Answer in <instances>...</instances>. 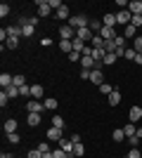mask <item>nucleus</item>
<instances>
[{
  "instance_id": "1",
  "label": "nucleus",
  "mask_w": 142,
  "mask_h": 158,
  "mask_svg": "<svg viewBox=\"0 0 142 158\" xmlns=\"http://www.w3.org/2000/svg\"><path fill=\"white\" fill-rule=\"evenodd\" d=\"M69 26L71 28H85V26H90V19L85 17V14H71V19H69Z\"/></svg>"
},
{
  "instance_id": "2",
  "label": "nucleus",
  "mask_w": 142,
  "mask_h": 158,
  "mask_svg": "<svg viewBox=\"0 0 142 158\" xmlns=\"http://www.w3.org/2000/svg\"><path fill=\"white\" fill-rule=\"evenodd\" d=\"M130 19H133V14L128 10H118L116 12V24H123V26H130Z\"/></svg>"
},
{
  "instance_id": "3",
  "label": "nucleus",
  "mask_w": 142,
  "mask_h": 158,
  "mask_svg": "<svg viewBox=\"0 0 142 158\" xmlns=\"http://www.w3.org/2000/svg\"><path fill=\"white\" fill-rule=\"evenodd\" d=\"M81 69H85V71H93V69H100V64H97L93 57H85V54H83V57H81Z\"/></svg>"
},
{
  "instance_id": "4",
  "label": "nucleus",
  "mask_w": 142,
  "mask_h": 158,
  "mask_svg": "<svg viewBox=\"0 0 142 158\" xmlns=\"http://www.w3.org/2000/svg\"><path fill=\"white\" fill-rule=\"evenodd\" d=\"M26 109H28V113H43L45 104H43V102H38V99H33V102H26Z\"/></svg>"
},
{
  "instance_id": "5",
  "label": "nucleus",
  "mask_w": 142,
  "mask_h": 158,
  "mask_svg": "<svg viewBox=\"0 0 142 158\" xmlns=\"http://www.w3.org/2000/svg\"><path fill=\"white\" fill-rule=\"evenodd\" d=\"M59 35H62V40H74V38H76V28H71V26H59Z\"/></svg>"
},
{
  "instance_id": "6",
  "label": "nucleus",
  "mask_w": 142,
  "mask_h": 158,
  "mask_svg": "<svg viewBox=\"0 0 142 158\" xmlns=\"http://www.w3.org/2000/svg\"><path fill=\"white\" fill-rule=\"evenodd\" d=\"M76 35H78V38H81L83 43H85V40H90V43H93V38H95V33L90 31V26H85V28H78V31H76Z\"/></svg>"
},
{
  "instance_id": "7",
  "label": "nucleus",
  "mask_w": 142,
  "mask_h": 158,
  "mask_svg": "<svg viewBox=\"0 0 142 158\" xmlns=\"http://www.w3.org/2000/svg\"><path fill=\"white\" fill-rule=\"evenodd\" d=\"M50 5H47V0H38V17H50Z\"/></svg>"
},
{
  "instance_id": "8",
  "label": "nucleus",
  "mask_w": 142,
  "mask_h": 158,
  "mask_svg": "<svg viewBox=\"0 0 142 158\" xmlns=\"http://www.w3.org/2000/svg\"><path fill=\"white\" fill-rule=\"evenodd\" d=\"M140 118H142V109H140V106H133V109L128 111V120H130V123H137Z\"/></svg>"
},
{
  "instance_id": "9",
  "label": "nucleus",
  "mask_w": 142,
  "mask_h": 158,
  "mask_svg": "<svg viewBox=\"0 0 142 158\" xmlns=\"http://www.w3.org/2000/svg\"><path fill=\"white\" fill-rule=\"evenodd\" d=\"M128 12L130 14H142V0H130L128 2Z\"/></svg>"
},
{
  "instance_id": "10",
  "label": "nucleus",
  "mask_w": 142,
  "mask_h": 158,
  "mask_svg": "<svg viewBox=\"0 0 142 158\" xmlns=\"http://www.w3.org/2000/svg\"><path fill=\"white\" fill-rule=\"evenodd\" d=\"M90 80H93V83H97V85H102V83H104V76H102L100 69H93V71H90Z\"/></svg>"
},
{
  "instance_id": "11",
  "label": "nucleus",
  "mask_w": 142,
  "mask_h": 158,
  "mask_svg": "<svg viewBox=\"0 0 142 158\" xmlns=\"http://www.w3.org/2000/svg\"><path fill=\"white\" fill-rule=\"evenodd\" d=\"M12 83H14V76H10V73H0V85H2V90L10 87Z\"/></svg>"
},
{
  "instance_id": "12",
  "label": "nucleus",
  "mask_w": 142,
  "mask_h": 158,
  "mask_svg": "<svg viewBox=\"0 0 142 158\" xmlns=\"http://www.w3.org/2000/svg\"><path fill=\"white\" fill-rule=\"evenodd\" d=\"M41 113H28V118H26V123H28V125H31V127H38V125H41Z\"/></svg>"
},
{
  "instance_id": "13",
  "label": "nucleus",
  "mask_w": 142,
  "mask_h": 158,
  "mask_svg": "<svg viewBox=\"0 0 142 158\" xmlns=\"http://www.w3.org/2000/svg\"><path fill=\"white\" fill-rule=\"evenodd\" d=\"M59 149H64L67 153L74 156V142H71V139H59Z\"/></svg>"
},
{
  "instance_id": "14",
  "label": "nucleus",
  "mask_w": 142,
  "mask_h": 158,
  "mask_svg": "<svg viewBox=\"0 0 142 158\" xmlns=\"http://www.w3.org/2000/svg\"><path fill=\"white\" fill-rule=\"evenodd\" d=\"M102 24H104V26H109V28H114L116 26V14H104V17H102Z\"/></svg>"
},
{
  "instance_id": "15",
  "label": "nucleus",
  "mask_w": 142,
  "mask_h": 158,
  "mask_svg": "<svg viewBox=\"0 0 142 158\" xmlns=\"http://www.w3.org/2000/svg\"><path fill=\"white\" fill-rule=\"evenodd\" d=\"M47 139L59 142V139H62V130H59V127H50V130H47Z\"/></svg>"
},
{
  "instance_id": "16",
  "label": "nucleus",
  "mask_w": 142,
  "mask_h": 158,
  "mask_svg": "<svg viewBox=\"0 0 142 158\" xmlns=\"http://www.w3.org/2000/svg\"><path fill=\"white\" fill-rule=\"evenodd\" d=\"M71 43H74V52H78V54H83V50L88 47V45H85V43H83L81 38H78V35H76V38L71 40Z\"/></svg>"
},
{
  "instance_id": "17",
  "label": "nucleus",
  "mask_w": 142,
  "mask_h": 158,
  "mask_svg": "<svg viewBox=\"0 0 142 158\" xmlns=\"http://www.w3.org/2000/svg\"><path fill=\"white\" fill-rule=\"evenodd\" d=\"M100 35H102L104 40H116V31H114V28H109V26H104V28H102V33H100Z\"/></svg>"
},
{
  "instance_id": "18",
  "label": "nucleus",
  "mask_w": 142,
  "mask_h": 158,
  "mask_svg": "<svg viewBox=\"0 0 142 158\" xmlns=\"http://www.w3.org/2000/svg\"><path fill=\"white\" fill-rule=\"evenodd\" d=\"M59 47H62V52H64V54H71V52H74V43H71V40H62Z\"/></svg>"
},
{
  "instance_id": "19",
  "label": "nucleus",
  "mask_w": 142,
  "mask_h": 158,
  "mask_svg": "<svg viewBox=\"0 0 142 158\" xmlns=\"http://www.w3.org/2000/svg\"><path fill=\"white\" fill-rule=\"evenodd\" d=\"M54 14H57V19H71V14H69V7H67V5H62Z\"/></svg>"
},
{
  "instance_id": "20",
  "label": "nucleus",
  "mask_w": 142,
  "mask_h": 158,
  "mask_svg": "<svg viewBox=\"0 0 142 158\" xmlns=\"http://www.w3.org/2000/svg\"><path fill=\"white\" fill-rule=\"evenodd\" d=\"M109 104H111V106H118V104H121V92H118V90H114V92L109 94Z\"/></svg>"
},
{
  "instance_id": "21",
  "label": "nucleus",
  "mask_w": 142,
  "mask_h": 158,
  "mask_svg": "<svg viewBox=\"0 0 142 158\" xmlns=\"http://www.w3.org/2000/svg\"><path fill=\"white\" fill-rule=\"evenodd\" d=\"M83 153H85V146H83V142L74 144V158H83Z\"/></svg>"
},
{
  "instance_id": "22",
  "label": "nucleus",
  "mask_w": 142,
  "mask_h": 158,
  "mask_svg": "<svg viewBox=\"0 0 142 158\" xmlns=\"http://www.w3.org/2000/svg\"><path fill=\"white\" fill-rule=\"evenodd\" d=\"M17 132V120H5V135Z\"/></svg>"
},
{
  "instance_id": "23",
  "label": "nucleus",
  "mask_w": 142,
  "mask_h": 158,
  "mask_svg": "<svg viewBox=\"0 0 142 158\" xmlns=\"http://www.w3.org/2000/svg\"><path fill=\"white\" fill-rule=\"evenodd\" d=\"M111 139H114V142H123V139H126V132H123V127H116L114 135H111Z\"/></svg>"
},
{
  "instance_id": "24",
  "label": "nucleus",
  "mask_w": 142,
  "mask_h": 158,
  "mask_svg": "<svg viewBox=\"0 0 142 158\" xmlns=\"http://www.w3.org/2000/svg\"><path fill=\"white\" fill-rule=\"evenodd\" d=\"M31 97H33V99H41L43 97V85H31Z\"/></svg>"
},
{
  "instance_id": "25",
  "label": "nucleus",
  "mask_w": 142,
  "mask_h": 158,
  "mask_svg": "<svg viewBox=\"0 0 142 158\" xmlns=\"http://www.w3.org/2000/svg\"><path fill=\"white\" fill-rule=\"evenodd\" d=\"M5 92H7V97H10V99H14V97H19V87L10 85V87H5Z\"/></svg>"
},
{
  "instance_id": "26",
  "label": "nucleus",
  "mask_w": 142,
  "mask_h": 158,
  "mask_svg": "<svg viewBox=\"0 0 142 158\" xmlns=\"http://www.w3.org/2000/svg\"><path fill=\"white\" fill-rule=\"evenodd\" d=\"M123 132H126V137H135V132H137L135 123H128V125L123 127Z\"/></svg>"
},
{
  "instance_id": "27",
  "label": "nucleus",
  "mask_w": 142,
  "mask_h": 158,
  "mask_svg": "<svg viewBox=\"0 0 142 158\" xmlns=\"http://www.w3.org/2000/svg\"><path fill=\"white\" fill-rule=\"evenodd\" d=\"M123 57H126V59H130V61H135V57H137L135 47H126V52H123Z\"/></svg>"
},
{
  "instance_id": "28",
  "label": "nucleus",
  "mask_w": 142,
  "mask_h": 158,
  "mask_svg": "<svg viewBox=\"0 0 142 158\" xmlns=\"http://www.w3.org/2000/svg\"><path fill=\"white\" fill-rule=\"evenodd\" d=\"M43 104H45V109H47V111H54V109H57V99H52V97H47L45 102H43Z\"/></svg>"
},
{
  "instance_id": "29",
  "label": "nucleus",
  "mask_w": 142,
  "mask_h": 158,
  "mask_svg": "<svg viewBox=\"0 0 142 158\" xmlns=\"http://www.w3.org/2000/svg\"><path fill=\"white\" fill-rule=\"evenodd\" d=\"M126 158H142V149H137V146H133V149H130L128 151V156Z\"/></svg>"
},
{
  "instance_id": "30",
  "label": "nucleus",
  "mask_w": 142,
  "mask_h": 158,
  "mask_svg": "<svg viewBox=\"0 0 142 158\" xmlns=\"http://www.w3.org/2000/svg\"><path fill=\"white\" fill-rule=\"evenodd\" d=\"M5 47H7V50H14V47H19V38H7Z\"/></svg>"
},
{
  "instance_id": "31",
  "label": "nucleus",
  "mask_w": 142,
  "mask_h": 158,
  "mask_svg": "<svg viewBox=\"0 0 142 158\" xmlns=\"http://www.w3.org/2000/svg\"><path fill=\"white\" fill-rule=\"evenodd\" d=\"M100 92H102V94H107V97H109V94L114 92V87L109 85V83H102V85H100Z\"/></svg>"
},
{
  "instance_id": "32",
  "label": "nucleus",
  "mask_w": 142,
  "mask_h": 158,
  "mask_svg": "<svg viewBox=\"0 0 142 158\" xmlns=\"http://www.w3.org/2000/svg\"><path fill=\"white\" fill-rule=\"evenodd\" d=\"M52 156H54V158H74L71 153L64 151V149H57V151H52Z\"/></svg>"
},
{
  "instance_id": "33",
  "label": "nucleus",
  "mask_w": 142,
  "mask_h": 158,
  "mask_svg": "<svg viewBox=\"0 0 142 158\" xmlns=\"http://www.w3.org/2000/svg\"><path fill=\"white\" fill-rule=\"evenodd\" d=\"M123 38H135V26H126L123 28Z\"/></svg>"
},
{
  "instance_id": "34",
  "label": "nucleus",
  "mask_w": 142,
  "mask_h": 158,
  "mask_svg": "<svg viewBox=\"0 0 142 158\" xmlns=\"http://www.w3.org/2000/svg\"><path fill=\"white\" fill-rule=\"evenodd\" d=\"M19 97H31V85H24V87H19Z\"/></svg>"
},
{
  "instance_id": "35",
  "label": "nucleus",
  "mask_w": 142,
  "mask_h": 158,
  "mask_svg": "<svg viewBox=\"0 0 142 158\" xmlns=\"http://www.w3.org/2000/svg\"><path fill=\"white\" fill-rule=\"evenodd\" d=\"M116 52H107V57H104V64H116Z\"/></svg>"
},
{
  "instance_id": "36",
  "label": "nucleus",
  "mask_w": 142,
  "mask_h": 158,
  "mask_svg": "<svg viewBox=\"0 0 142 158\" xmlns=\"http://www.w3.org/2000/svg\"><path fill=\"white\" fill-rule=\"evenodd\" d=\"M133 47H135V52H137V54H142V35H137V38H135Z\"/></svg>"
},
{
  "instance_id": "37",
  "label": "nucleus",
  "mask_w": 142,
  "mask_h": 158,
  "mask_svg": "<svg viewBox=\"0 0 142 158\" xmlns=\"http://www.w3.org/2000/svg\"><path fill=\"white\" fill-rule=\"evenodd\" d=\"M52 127H59V130L64 127V120H62V116H54V118H52Z\"/></svg>"
},
{
  "instance_id": "38",
  "label": "nucleus",
  "mask_w": 142,
  "mask_h": 158,
  "mask_svg": "<svg viewBox=\"0 0 142 158\" xmlns=\"http://www.w3.org/2000/svg\"><path fill=\"white\" fill-rule=\"evenodd\" d=\"M47 5H50V10H54V12H57V10L62 7V0H47Z\"/></svg>"
},
{
  "instance_id": "39",
  "label": "nucleus",
  "mask_w": 142,
  "mask_h": 158,
  "mask_svg": "<svg viewBox=\"0 0 142 158\" xmlns=\"http://www.w3.org/2000/svg\"><path fill=\"white\" fill-rule=\"evenodd\" d=\"M12 85H17V87H24V85H26L24 76H14V83H12Z\"/></svg>"
},
{
  "instance_id": "40",
  "label": "nucleus",
  "mask_w": 142,
  "mask_h": 158,
  "mask_svg": "<svg viewBox=\"0 0 142 158\" xmlns=\"http://www.w3.org/2000/svg\"><path fill=\"white\" fill-rule=\"evenodd\" d=\"M142 24V14H133V19H130V26H140Z\"/></svg>"
},
{
  "instance_id": "41",
  "label": "nucleus",
  "mask_w": 142,
  "mask_h": 158,
  "mask_svg": "<svg viewBox=\"0 0 142 158\" xmlns=\"http://www.w3.org/2000/svg\"><path fill=\"white\" fill-rule=\"evenodd\" d=\"M26 158H43V153L38 151V149H31V151L26 153Z\"/></svg>"
},
{
  "instance_id": "42",
  "label": "nucleus",
  "mask_w": 142,
  "mask_h": 158,
  "mask_svg": "<svg viewBox=\"0 0 142 158\" xmlns=\"http://www.w3.org/2000/svg\"><path fill=\"white\" fill-rule=\"evenodd\" d=\"M19 135H17V132H12V135H7V142H12V144H19Z\"/></svg>"
},
{
  "instance_id": "43",
  "label": "nucleus",
  "mask_w": 142,
  "mask_h": 158,
  "mask_svg": "<svg viewBox=\"0 0 142 158\" xmlns=\"http://www.w3.org/2000/svg\"><path fill=\"white\" fill-rule=\"evenodd\" d=\"M7 14H10V5L2 2V5H0V17H7Z\"/></svg>"
},
{
  "instance_id": "44",
  "label": "nucleus",
  "mask_w": 142,
  "mask_h": 158,
  "mask_svg": "<svg viewBox=\"0 0 142 158\" xmlns=\"http://www.w3.org/2000/svg\"><path fill=\"white\" fill-rule=\"evenodd\" d=\"M7 102H10V97H7V92L2 90V94H0V106L5 109V106H7Z\"/></svg>"
},
{
  "instance_id": "45",
  "label": "nucleus",
  "mask_w": 142,
  "mask_h": 158,
  "mask_svg": "<svg viewBox=\"0 0 142 158\" xmlns=\"http://www.w3.org/2000/svg\"><path fill=\"white\" fill-rule=\"evenodd\" d=\"M36 149H38L41 153H47V151H50V146H47V142H41V144L36 146Z\"/></svg>"
},
{
  "instance_id": "46",
  "label": "nucleus",
  "mask_w": 142,
  "mask_h": 158,
  "mask_svg": "<svg viewBox=\"0 0 142 158\" xmlns=\"http://www.w3.org/2000/svg\"><path fill=\"white\" fill-rule=\"evenodd\" d=\"M81 78H83V80H90V71H85V69H81Z\"/></svg>"
},
{
  "instance_id": "47",
  "label": "nucleus",
  "mask_w": 142,
  "mask_h": 158,
  "mask_svg": "<svg viewBox=\"0 0 142 158\" xmlns=\"http://www.w3.org/2000/svg\"><path fill=\"white\" fill-rule=\"evenodd\" d=\"M69 59H71V61H78V59H81V54H78V52H71V54H69Z\"/></svg>"
},
{
  "instance_id": "48",
  "label": "nucleus",
  "mask_w": 142,
  "mask_h": 158,
  "mask_svg": "<svg viewBox=\"0 0 142 158\" xmlns=\"http://www.w3.org/2000/svg\"><path fill=\"white\" fill-rule=\"evenodd\" d=\"M41 45L47 47V45H52V40H50V38H43V40H41Z\"/></svg>"
},
{
  "instance_id": "49",
  "label": "nucleus",
  "mask_w": 142,
  "mask_h": 158,
  "mask_svg": "<svg viewBox=\"0 0 142 158\" xmlns=\"http://www.w3.org/2000/svg\"><path fill=\"white\" fill-rule=\"evenodd\" d=\"M135 137H137V139H142V127H137V132H135Z\"/></svg>"
},
{
  "instance_id": "50",
  "label": "nucleus",
  "mask_w": 142,
  "mask_h": 158,
  "mask_svg": "<svg viewBox=\"0 0 142 158\" xmlns=\"http://www.w3.org/2000/svg\"><path fill=\"white\" fill-rule=\"evenodd\" d=\"M135 64H140V66H142V54H137V57H135Z\"/></svg>"
},
{
  "instance_id": "51",
  "label": "nucleus",
  "mask_w": 142,
  "mask_h": 158,
  "mask_svg": "<svg viewBox=\"0 0 142 158\" xmlns=\"http://www.w3.org/2000/svg\"><path fill=\"white\" fill-rule=\"evenodd\" d=\"M0 158H12V156H10V153H2V156H0Z\"/></svg>"
},
{
  "instance_id": "52",
  "label": "nucleus",
  "mask_w": 142,
  "mask_h": 158,
  "mask_svg": "<svg viewBox=\"0 0 142 158\" xmlns=\"http://www.w3.org/2000/svg\"><path fill=\"white\" fill-rule=\"evenodd\" d=\"M140 109H142V102H140Z\"/></svg>"
}]
</instances>
